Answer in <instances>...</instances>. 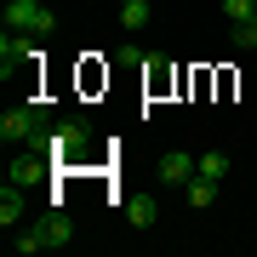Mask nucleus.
Instances as JSON below:
<instances>
[{
    "label": "nucleus",
    "instance_id": "1",
    "mask_svg": "<svg viewBox=\"0 0 257 257\" xmlns=\"http://www.w3.org/2000/svg\"><path fill=\"white\" fill-rule=\"evenodd\" d=\"M86 143H92V126H86V114L57 120V132H35V149H46L52 160H74Z\"/></svg>",
    "mask_w": 257,
    "mask_h": 257
},
{
    "label": "nucleus",
    "instance_id": "2",
    "mask_svg": "<svg viewBox=\"0 0 257 257\" xmlns=\"http://www.w3.org/2000/svg\"><path fill=\"white\" fill-rule=\"evenodd\" d=\"M35 132H46V103H23L0 120V143L18 149V143H35Z\"/></svg>",
    "mask_w": 257,
    "mask_h": 257
},
{
    "label": "nucleus",
    "instance_id": "3",
    "mask_svg": "<svg viewBox=\"0 0 257 257\" xmlns=\"http://www.w3.org/2000/svg\"><path fill=\"white\" fill-rule=\"evenodd\" d=\"M6 29H23V35H52L57 29V12L46 0H12L6 6Z\"/></svg>",
    "mask_w": 257,
    "mask_h": 257
},
{
    "label": "nucleus",
    "instance_id": "4",
    "mask_svg": "<svg viewBox=\"0 0 257 257\" xmlns=\"http://www.w3.org/2000/svg\"><path fill=\"white\" fill-rule=\"evenodd\" d=\"M35 57H40V52L29 46V35H23V29H6V40H0V74L12 80V74H18V69H29Z\"/></svg>",
    "mask_w": 257,
    "mask_h": 257
},
{
    "label": "nucleus",
    "instance_id": "5",
    "mask_svg": "<svg viewBox=\"0 0 257 257\" xmlns=\"http://www.w3.org/2000/svg\"><path fill=\"white\" fill-rule=\"evenodd\" d=\"M189 177H194V155H189V149H172V155H160V183H166V189H183Z\"/></svg>",
    "mask_w": 257,
    "mask_h": 257
},
{
    "label": "nucleus",
    "instance_id": "6",
    "mask_svg": "<svg viewBox=\"0 0 257 257\" xmlns=\"http://www.w3.org/2000/svg\"><path fill=\"white\" fill-rule=\"evenodd\" d=\"M46 166H52V155L46 149H35V155H23V160H12V183H40V177H46Z\"/></svg>",
    "mask_w": 257,
    "mask_h": 257
},
{
    "label": "nucleus",
    "instance_id": "7",
    "mask_svg": "<svg viewBox=\"0 0 257 257\" xmlns=\"http://www.w3.org/2000/svg\"><path fill=\"white\" fill-rule=\"evenodd\" d=\"M155 217H160L155 194H126V223H132V229H149Z\"/></svg>",
    "mask_w": 257,
    "mask_h": 257
},
{
    "label": "nucleus",
    "instance_id": "8",
    "mask_svg": "<svg viewBox=\"0 0 257 257\" xmlns=\"http://www.w3.org/2000/svg\"><path fill=\"white\" fill-rule=\"evenodd\" d=\"M183 200H189V211H206L211 200H217V183H211V177H200V172H194L189 183H183Z\"/></svg>",
    "mask_w": 257,
    "mask_h": 257
},
{
    "label": "nucleus",
    "instance_id": "9",
    "mask_svg": "<svg viewBox=\"0 0 257 257\" xmlns=\"http://www.w3.org/2000/svg\"><path fill=\"white\" fill-rule=\"evenodd\" d=\"M194 172L211 177V183H223V177H229V155H223V149H206V155H194Z\"/></svg>",
    "mask_w": 257,
    "mask_h": 257
},
{
    "label": "nucleus",
    "instance_id": "10",
    "mask_svg": "<svg viewBox=\"0 0 257 257\" xmlns=\"http://www.w3.org/2000/svg\"><path fill=\"white\" fill-rule=\"evenodd\" d=\"M40 240H46V246H69V240H74V223L63 217V211H52V217L40 223Z\"/></svg>",
    "mask_w": 257,
    "mask_h": 257
},
{
    "label": "nucleus",
    "instance_id": "11",
    "mask_svg": "<svg viewBox=\"0 0 257 257\" xmlns=\"http://www.w3.org/2000/svg\"><path fill=\"white\" fill-rule=\"evenodd\" d=\"M18 217H23V194H18V183H6V194H0V223L12 229Z\"/></svg>",
    "mask_w": 257,
    "mask_h": 257
},
{
    "label": "nucleus",
    "instance_id": "12",
    "mask_svg": "<svg viewBox=\"0 0 257 257\" xmlns=\"http://www.w3.org/2000/svg\"><path fill=\"white\" fill-rule=\"evenodd\" d=\"M120 23H126L132 35H138V29L149 23V0H126V6H120Z\"/></svg>",
    "mask_w": 257,
    "mask_h": 257
},
{
    "label": "nucleus",
    "instance_id": "13",
    "mask_svg": "<svg viewBox=\"0 0 257 257\" xmlns=\"http://www.w3.org/2000/svg\"><path fill=\"white\" fill-rule=\"evenodd\" d=\"M223 12H229V23H246L257 18V0H223Z\"/></svg>",
    "mask_w": 257,
    "mask_h": 257
},
{
    "label": "nucleus",
    "instance_id": "14",
    "mask_svg": "<svg viewBox=\"0 0 257 257\" xmlns=\"http://www.w3.org/2000/svg\"><path fill=\"white\" fill-rule=\"evenodd\" d=\"M40 246H46V240H40V229H29V234H18V240H12V251H18V257H35Z\"/></svg>",
    "mask_w": 257,
    "mask_h": 257
},
{
    "label": "nucleus",
    "instance_id": "15",
    "mask_svg": "<svg viewBox=\"0 0 257 257\" xmlns=\"http://www.w3.org/2000/svg\"><path fill=\"white\" fill-rule=\"evenodd\" d=\"M234 46L246 52V46H257V18H246V23H234Z\"/></svg>",
    "mask_w": 257,
    "mask_h": 257
},
{
    "label": "nucleus",
    "instance_id": "16",
    "mask_svg": "<svg viewBox=\"0 0 257 257\" xmlns=\"http://www.w3.org/2000/svg\"><path fill=\"white\" fill-rule=\"evenodd\" d=\"M120 6H126V0H120Z\"/></svg>",
    "mask_w": 257,
    "mask_h": 257
}]
</instances>
